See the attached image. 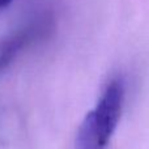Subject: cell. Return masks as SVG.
<instances>
[{"instance_id": "6da1fadb", "label": "cell", "mask_w": 149, "mask_h": 149, "mask_svg": "<svg viewBox=\"0 0 149 149\" xmlns=\"http://www.w3.org/2000/svg\"><path fill=\"white\" fill-rule=\"evenodd\" d=\"M124 98L123 80L113 79L103 89L95 107L82 120L77 134L76 149H106L122 118Z\"/></svg>"}, {"instance_id": "7a4b0ae2", "label": "cell", "mask_w": 149, "mask_h": 149, "mask_svg": "<svg viewBox=\"0 0 149 149\" xmlns=\"http://www.w3.org/2000/svg\"><path fill=\"white\" fill-rule=\"evenodd\" d=\"M50 22L46 18L31 21L25 26L10 31L9 34L0 38V72L4 71L16 59L21 50L29 45L34 38L46 31Z\"/></svg>"}, {"instance_id": "3957f363", "label": "cell", "mask_w": 149, "mask_h": 149, "mask_svg": "<svg viewBox=\"0 0 149 149\" xmlns=\"http://www.w3.org/2000/svg\"><path fill=\"white\" fill-rule=\"evenodd\" d=\"M10 3H12V0H0V12H1L4 8H7Z\"/></svg>"}]
</instances>
